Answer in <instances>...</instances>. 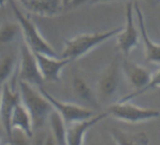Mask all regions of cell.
Here are the masks:
<instances>
[{"mask_svg": "<svg viewBox=\"0 0 160 145\" xmlns=\"http://www.w3.org/2000/svg\"><path fill=\"white\" fill-rule=\"evenodd\" d=\"M121 29L122 26H118L104 31L81 33L72 36L65 42L61 57L68 58L72 62L79 60V58L85 57L86 54H88L90 52H92L96 48L115 38Z\"/></svg>", "mask_w": 160, "mask_h": 145, "instance_id": "obj_1", "label": "cell"}, {"mask_svg": "<svg viewBox=\"0 0 160 145\" xmlns=\"http://www.w3.org/2000/svg\"><path fill=\"white\" fill-rule=\"evenodd\" d=\"M20 99L22 104L29 112L33 123V129H43L44 125L48 121V117L53 111L52 104L43 96L39 89H35L34 86L25 82H18Z\"/></svg>", "mask_w": 160, "mask_h": 145, "instance_id": "obj_2", "label": "cell"}, {"mask_svg": "<svg viewBox=\"0 0 160 145\" xmlns=\"http://www.w3.org/2000/svg\"><path fill=\"white\" fill-rule=\"evenodd\" d=\"M8 2L16 17V21L19 23L23 42L27 44V47L35 53H42L51 57H59L56 49L43 38L38 27L29 16L26 15L22 8L14 0H8Z\"/></svg>", "mask_w": 160, "mask_h": 145, "instance_id": "obj_3", "label": "cell"}, {"mask_svg": "<svg viewBox=\"0 0 160 145\" xmlns=\"http://www.w3.org/2000/svg\"><path fill=\"white\" fill-rule=\"evenodd\" d=\"M135 15V3L128 1L125 6V23L122 26L116 36V47L124 58H128L129 54L138 47L141 40L140 30Z\"/></svg>", "mask_w": 160, "mask_h": 145, "instance_id": "obj_4", "label": "cell"}, {"mask_svg": "<svg viewBox=\"0 0 160 145\" xmlns=\"http://www.w3.org/2000/svg\"><path fill=\"white\" fill-rule=\"evenodd\" d=\"M106 111L109 116L131 124L142 123L160 117V111L157 109L140 107L131 101H118L111 104Z\"/></svg>", "mask_w": 160, "mask_h": 145, "instance_id": "obj_5", "label": "cell"}, {"mask_svg": "<svg viewBox=\"0 0 160 145\" xmlns=\"http://www.w3.org/2000/svg\"><path fill=\"white\" fill-rule=\"evenodd\" d=\"M17 77L18 81L25 82L34 87H42L43 78L40 72L35 54L22 42L19 47V58L17 63Z\"/></svg>", "mask_w": 160, "mask_h": 145, "instance_id": "obj_6", "label": "cell"}, {"mask_svg": "<svg viewBox=\"0 0 160 145\" xmlns=\"http://www.w3.org/2000/svg\"><path fill=\"white\" fill-rule=\"evenodd\" d=\"M121 65L115 58L105 68L97 83V98L100 102H110L115 97L120 85Z\"/></svg>", "mask_w": 160, "mask_h": 145, "instance_id": "obj_7", "label": "cell"}, {"mask_svg": "<svg viewBox=\"0 0 160 145\" xmlns=\"http://www.w3.org/2000/svg\"><path fill=\"white\" fill-rule=\"evenodd\" d=\"M39 90L43 94V96L48 100V102L52 104L53 110L57 111L61 115V117L66 122L67 125L72 124L75 122L89 119V118L96 115L94 110H92V109L84 106H80L78 104L58 100L43 88H39Z\"/></svg>", "mask_w": 160, "mask_h": 145, "instance_id": "obj_8", "label": "cell"}, {"mask_svg": "<svg viewBox=\"0 0 160 145\" xmlns=\"http://www.w3.org/2000/svg\"><path fill=\"white\" fill-rule=\"evenodd\" d=\"M21 101L19 90L11 87L8 83L1 86V100H0V126L11 138V117L17 104Z\"/></svg>", "mask_w": 160, "mask_h": 145, "instance_id": "obj_9", "label": "cell"}, {"mask_svg": "<svg viewBox=\"0 0 160 145\" xmlns=\"http://www.w3.org/2000/svg\"><path fill=\"white\" fill-rule=\"evenodd\" d=\"M36 61L44 82L58 83L62 80V72L63 69L72 62L71 60L59 57H51L42 53H35Z\"/></svg>", "mask_w": 160, "mask_h": 145, "instance_id": "obj_10", "label": "cell"}, {"mask_svg": "<svg viewBox=\"0 0 160 145\" xmlns=\"http://www.w3.org/2000/svg\"><path fill=\"white\" fill-rule=\"evenodd\" d=\"M121 71L126 77L128 83L136 92L144 89L152 77V74L149 70L140 66L139 63L130 61L128 58H124V60L122 61Z\"/></svg>", "mask_w": 160, "mask_h": 145, "instance_id": "obj_11", "label": "cell"}, {"mask_svg": "<svg viewBox=\"0 0 160 145\" xmlns=\"http://www.w3.org/2000/svg\"><path fill=\"white\" fill-rule=\"evenodd\" d=\"M107 111L96 114L93 117L86 119L83 121L75 122V123L68 125V132H67V142L68 145H84L86 135L88 131L99 122L104 120L108 117Z\"/></svg>", "mask_w": 160, "mask_h": 145, "instance_id": "obj_12", "label": "cell"}, {"mask_svg": "<svg viewBox=\"0 0 160 145\" xmlns=\"http://www.w3.org/2000/svg\"><path fill=\"white\" fill-rule=\"evenodd\" d=\"M135 15L137 24H138L140 30V36L144 45V52H145V58L148 62L153 63H160V43L154 42L150 38L148 34L147 28L145 24V18L142 12L140 5L138 3H135Z\"/></svg>", "mask_w": 160, "mask_h": 145, "instance_id": "obj_13", "label": "cell"}, {"mask_svg": "<svg viewBox=\"0 0 160 145\" xmlns=\"http://www.w3.org/2000/svg\"><path fill=\"white\" fill-rule=\"evenodd\" d=\"M21 8L43 17L57 16L62 10L61 0H14Z\"/></svg>", "mask_w": 160, "mask_h": 145, "instance_id": "obj_14", "label": "cell"}, {"mask_svg": "<svg viewBox=\"0 0 160 145\" xmlns=\"http://www.w3.org/2000/svg\"><path fill=\"white\" fill-rule=\"evenodd\" d=\"M11 130L12 132L14 130L20 131L28 137H32L33 135L34 129L32 119H31L29 112L27 111V109L21 101L19 104H17L14 111H13L11 117Z\"/></svg>", "mask_w": 160, "mask_h": 145, "instance_id": "obj_15", "label": "cell"}, {"mask_svg": "<svg viewBox=\"0 0 160 145\" xmlns=\"http://www.w3.org/2000/svg\"><path fill=\"white\" fill-rule=\"evenodd\" d=\"M116 145H149V136L145 132H126L116 127L109 129Z\"/></svg>", "mask_w": 160, "mask_h": 145, "instance_id": "obj_16", "label": "cell"}, {"mask_svg": "<svg viewBox=\"0 0 160 145\" xmlns=\"http://www.w3.org/2000/svg\"><path fill=\"white\" fill-rule=\"evenodd\" d=\"M72 88L74 91V94L82 101L88 103L92 106H98L99 100L97 98V95L90 87L86 79L79 72H75L74 76H72Z\"/></svg>", "mask_w": 160, "mask_h": 145, "instance_id": "obj_17", "label": "cell"}, {"mask_svg": "<svg viewBox=\"0 0 160 145\" xmlns=\"http://www.w3.org/2000/svg\"><path fill=\"white\" fill-rule=\"evenodd\" d=\"M49 132L56 139L58 145H68L67 142V132L68 125L57 111H52L48 117Z\"/></svg>", "mask_w": 160, "mask_h": 145, "instance_id": "obj_18", "label": "cell"}, {"mask_svg": "<svg viewBox=\"0 0 160 145\" xmlns=\"http://www.w3.org/2000/svg\"><path fill=\"white\" fill-rule=\"evenodd\" d=\"M18 60L12 54H7L0 61V87L16 74Z\"/></svg>", "mask_w": 160, "mask_h": 145, "instance_id": "obj_19", "label": "cell"}, {"mask_svg": "<svg viewBox=\"0 0 160 145\" xmlns=\"http://www.w3.org/2000/svg\"><path fill=\"white\" fill-rule=\"evenodd\" d=\"M21 33L17 21H5L0 25V44H8L14 42L18 34Z\"/></svg>", "mask_w": 160, "mask_h": 145, "instance_id": "obj_20", "label": "cell"}, {"mask_svg": "<svg viewBox=\"0 0 160 145\" xmlns=\"http://www.w3.org/2000/svg\"><path fill=\"white\" fill-rule=\"evenodd\" d=\"M159 88H160V69L157 70L154 74H152L150 82L144 89L140 90V91H137V92L136 91H133V92H131L130 94L126 95V96H124L123 98L119 99L118 101H131L132 99H134L138 96H141V95H143L147 92H150V91H152V90L159 89Z\"/></svg>", "mask_w": 160, "mask_h": 145, "instance_id": "obj_21", "label": "cell"}, {"mask_svg": "<svg viewBox=\"0 0 160 145\" xmlns=\"http://www.w3.org/2000/svg\"><path fill=\"white\" fill-rule=\"evenodd\" d=\"M10 140L12 145H31V137H28L20 131H13Z\"/></svg>", "mask_w": 160, "mask_h": 145, "instance_id": "obj_22", "label": "cell"}, {"mask_svg": "<svg viewBox=\"0 0 160 145\" xmlns=\"http://www.w3.org/2000/svg\"><path fill=\"white\" fill-rule=\"evenodd\" d=\"M47 133L48 131H44L43 129L35 130L33 132L32 137H31V145H44Z\"/></svg>", "mask_w": 160, "mask_h": 145, "instance_id": "obj_23", "label": "cell"}, {"mask_svg": "<svg viewBox=\"0 0 160 145\" xmlns=\"http://www.w3.org/2000/svg\"><path fill=\"white\" fill-rule=\"evenodd\" d=\"M91 0H72L70 5L68 6V9H77L82 6L86 5V4H90Z\"/></svg>", "mask_w": 160, "mask_h": 145, "instance_id": "obj_24", "label": "cell"}, {"mask_svg": "<svg viewBox=\"0 0 160 145\" xmlns=\"http://www.w3.org/2000/svg\"><path fill=\"white\" fill-rule=\"evenodd\" d=\"M44 145H58L56 139L53 138V136L52 135V133L48 131L47 133V137H45V140H44Z\"/></svg>", "mask_w": 160, "mask_h": 145, "instance_id": "obj_25", "label": "cell"}, {"mask_svg": "<svg viewBox=\"0 0 160 145\" xmlns=\"http://www.w3.org/2000/svg\"><path fill=\"white\" fill-rule=\"evenodd\" d=\"M119 1H127L128 0H91L90 4L95 5V4H103V3H113V2H119Z\"/></svg>", "mask_w": 160, "mask_h": 145, "instance_id": "obj_26", "label": "cell"}, {"mask_svg": "<svg viewBox=\"0 0 160 145\" xmlns=\"http://www.w3.org/2000/svg\"><path fill=\"white\" fill-rule=\"evenodd\" d=\"M71 1H72V0H61V3H62V9L68 8V6L70 5Z\"/></svg>", "mask_w": 160, "mask_h": 145, "instance_id": "obj_27", "label": "cell"}, {"mask_svg": "<svg viewBox=\"0 0 160 145\" xmlns=\"http://www.w3.org/2000/svg\"><path fill=\"white\" fill-rule=\"evenodd\" d=\"M7 2H8V0H0V8H3Z\"/></svg>", "mask_w": 160, "mask_h": 145, "instance_id": "obj_28", "label": "cell"}, {"mask_svg": "<svg viewBox=\"0 0 160 145\" xmlns=\"http://www.w3.org/2000/svg\"><path fill=\"white\" fill-rule=\"evenodd\" d=\"M0 100H1V87H0Z\"/></svg>", "mask_w": 160, "mask_h": 145, "instance_id": "obj_29", "label": "cell"}, {"mask_svg": "<svg viewBox=\"0 0 160 145\" xmlns=\"http://www.w3.org/2000/svg\"><path fill=\"white\" fill-rule=\"evenodd\" d=\"M111 145H116V144H115V142H114V141H113V142H112V144H111Z\"/></svg>", "mask_w": 160, "mask_h": 145, "instance_id": "obj_30", "label": "cell"}, {"mask_svg": "<svg viewBox=\"0 0 160 145\" xmlns=\"http://www.w3.org/2000/svg\"><path fill=\"white\" fill-rule=\"evenodd\" d=\"M5 145H12V143L10 142V143H8V144H5Z\"/></svg>", "mask_w": 160, "mask_h": 145, "instance_id": "obj_31", "label": "cell"}, {"mask_svg": "<svg viewBox=\"0 0 160 145\" xmlns=\"http://www.w3.org/2000/svg\"><path fill=\"white\" fill-rule=\"evenodd\" d=\"M158 2H160V0H158Z\"/></svg>", "mask_w": 160, "mask_h": 145, "instance_id": "obj_32", "label": "cell"}]
</instances>
